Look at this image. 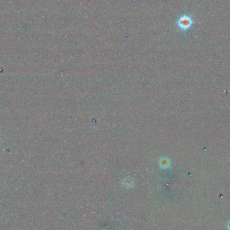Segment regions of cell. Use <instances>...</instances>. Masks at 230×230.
<instances>
[{
    "label": "cell",
    "instance_id": "obj_2",
    "mask_svg": "<svg viewBox=\"0 0 230 230\" xmlns=\"http://www.w3.org/2000/svg\"><path fill=\"white\" fill-rule=\"evenodd\" d=\"M123 184L126 188H131L133 186L134 182L131 178H126L123 180Z\"/></svg>",
    "mask_w": 230,
    "mask_h": 230
},
{
    "label": "cell",
    "instance_id": "obj_1",
    "mask_svg": "<svg viewBox=\"0 0 230 230\" xmlns=\"http://www.w3.org/2000/svg\"><path fill=\"white\" fill-rule=\"evenodd\" d=\"M193 24L192 19L188 16H182L178 19L177 24L182 30H187Z\"/></svg>",
    "mask_w": 230,
    "mask_h": 230
},
{
    "label": "cell",
    "instance_id": "obj_3",
    "mask_svg": "<svg viewBox=\"0 0 230 230\" xmlns=\"http://www.w3.org/2000/svg\"><path fill=\"white\" fill-rule=\"evenodd\" d=\"M228 229L230 230V221L228 222Z\"/></svg>",
    "mask_w": 230,
    "mask_h": 230
}]
</instances>
